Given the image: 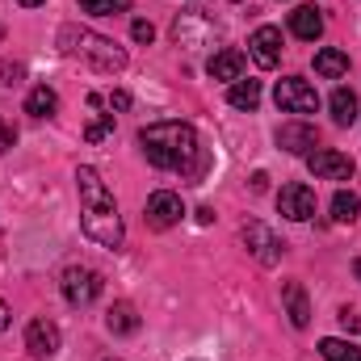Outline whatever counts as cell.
<instances>
[{
    "label": "cell",
    "instance_id": "obj_1",
    "mask_svg": "<svg viewBox=\"0 0 361 361\" xmlns=\"http://www.w3.org/2000/svg\"><path fill=\"white\" fill-rule=\"evenodd\" d=\"M139 147L147 156V164L180 173L185 180H202L210 173V152L202 147L197 130L189 122H152L139 130Z\"/></svg>",
    "mask_w": 361,
    "mask_h": 361
},
{
    "label": "cell",
    "instance_id": "obj_2",
    "mask_svg": "<svg viewBox=\"0 0 361 361\" xmlns=\"http://www.w3.org/2000/svg\"><path fill=\"white\" fill-rule=\"evenodd\" d=\"M76 189H80V223H85V235L101 248H122L126 240V227H122V214H118V202L109 193V185L101 180L97 169L80 164L76 169Z\"/></svg>",
    "mask_w": 361,
    "mask_h": 361
},
{
    "label": "cell",
    "instance_id": "obj_3",
    "mask_svg": "<svg viewBox=\"0 0 361 361\" xmlns=\"http://www.w3.org/2000/svg\"><path fill=\"white\" fill-rule=\"evenodd\" d=\"M59 51H63L68 59L89 63L92 72H122V68H126V51H122L114 38L92 34L85 25H63V30H59Z\"/></svg>",
    "mask_w": 361,
    "mask_h": 361
},
{
    "label": "cell",
    "instance_id": "obj_4",
    "mask_svg": "<svg viewBox=\"0 0 361 361\" xmlns=\"http://www.w3.org/2000/svg\"><path fill=\"white\" fill-rule=\"evenodd\" d=\"M59 290H63V298H68L72 307H92V302L101 298L105 281H101V273L89 269V265H72V269H63V277H59Z\"/></svg>",
    "mask_w": 361,
    "mask_h": 361
},
{
    "label": "cell",
    "instance_id": "obj_5",
    "mask_svg": "<svg viewBox=\"0 0 361 361\" xmlns=\"http://www.w3.org/2000/svg\"><path fill=\"white\" fill-rule=\"evenodd\" d=\"M273 97H277V109L298 114V118L319 109V92H315V85H307L302 76H286V80H277Z\"/></svg>",
    "mask_w": 361,
    "mask_h": 361
},
{
    "label": "cell",
    "instance_id": "obj_6",
    "mask_svg": "<svg viewBox=\"0 0 361 361\" xmlns=\"http://www.w3.org/2000/svg\"><path fill=\"white\" fill-rule=\"evenodd\" d=\"M240 240H244V248H248L261 265H277V261H281V248H286V244L273 235L265 223H257V219L244 223V227H240Z\"/></svg>",
    "mask_w": 361,
    "mask_h": 361
},
{
    "label": "cell",
    "instance_id": "obj_7",
    "mask_svg": "<svg viewBox=\"0 0 361 361\" xmlns=\"http://www.w3.org/2000/svg\"><path fill=\"white\" fill-rule=\"evenodd\" d=\"M277 210H281L290 223H307V219H315V189L302 185V180L281 185V193H277Z\"/></svg>",
    "mask_w": 361,
    "mask_h": 361
},
{
    "label": "cell",
    "instance_id": "obj_8",
    "mask_svg": "<svg viewBox=\"0 0 361 361\" xmlns=\"http://www.w3.org/2000/svg\"><path fill=\"white\" fill-rule=\"evenodd\" d=\"M180 214H185V202H180V193H173V189H156L147 197V227L169 231V227L180 223Z\"/></svg>",
    "mask_w": 361,
    "mask_h": 361
},
{
    "label": "cell",
    "instance_id": "obj_9",
    "mask_svg": "<svg viewBox=\"0 0 361 361\" xmlns=\"http://www.w3.org/2000/svg\"><path fill=\"white\" fill-rule=\"evenodd\" d=\"M307 169L319 180H349L353 177V160H349L345 152H332V147L311 152V156H307Z\"/></svg>",
    "mask_w": 361,
    "mask_h": 361
},
{
    "label": "cell",
    "instance_id": "obj_10",
    "mask_svg": "<svg viewBox=\"0 0 361 361\" xmlns=\"http://www.w3.org/2000/svg\"><path fill=\"white\" fill-rule=\"evenodd\" d=\"M248 55L257 59V68H277L281 63V30L277 25H261L248 38Z\"/></svg>",
    "mask_w": 361,
    "mask_h": 361
},
{
    "label": "cell",
    "instance_id": "obj_11",
    "mask_svg": "<svg viewBox=\"0 0 361 361\" xmlns=\"http://www.w3.org/2000/svg\"><path fill=\"white\" fill-rule=\"evenodd\" d=\"M277 147H286L290 156H311L319 147V130L307 126V122H286L277 130Z\"/></svg>",
    "mask_w": 361,
    "mask_h": 361
},
{
    "label": "cell",
    "instance_id": "obj_12",
    "mask_svg": "<svg viewBox=\"0 0 361 361\" xmlns=\"http://www.w3.org/2000/svg\"><path fill=\"white\" fill-rule=\"evenodd\" d=\"M59 345H63V336H59V328H55L51 319H30V328H25V349H30L34 357H55Z\"/></svg>",
    "mask_w": 361,
    "mask_h": 361
},
{
    "label": "cell",
    "instance_id": "obj_13",
    "mask_svg": "<svg viewBox=\"0 0 361 361\" xmlns=\"http://www.w3.org/2000/svg\"><path fill=\"white\" fill-rule=\"evenodd\" d=\"M206 72H210V80H227V85L244 80V51H235V47L214 51L210 63H206Z\"/></svg>",
    "mask_w": 361,
    "mask_h": 361
},
{
    "label": "cell",
    "instance_id": "obj_14",
    "mask_svg": "<svg viewBox=\"0 0 361 361\" xmlns=\"http://www.w3.org/2000/svg\"><path fill=\"white\" fill-rule=\"evenodd\" d=\"M290 34L302 38V42H315V38L324 34V13H319L315 4H298V8L290 13Z\"/></svg>",
    "mask_w": 361,
    "mask_h": 361
},
{
    "label": "cell",
    "instance_id": "obj_15",
    "mask_svg": "<svg viewBox=\"0 0 361 361\" xmlns=\"http://www.w3.org/2000/svg\"><path fill=\"white\" fill-rule=\"evenodd\" d=\"M281 298H286V315H290V324H294V328H307V324H311L307 290H302L298 281H286V286H281Z\"/></svg>",
    "mask_w": 361,
    "mask_h": 361
},
{
    "label": "cell",
    "instance_id": "obj_16",
    "mask_svg": "<svg viewBox=\"0 0 361 361\" xmlns=\"http://www.w3.org/2000/svg\"><path fill=\"white\" fill-rule=\"evenodd\" d=\"M105 328H109L114 336H130V332L139 328V311H135L130 302H114L109 315H105Z\"/></svg>",
    "mask_w": 361,
    "mask_h": 361
},
{
    "label": "cell",
    "instance_id": "obj_17",
    "mask_svg": "<svg viewBox=\"0 0 361 361\" xmlns=\"http://www.w3.org/2000/svg\"><path fill=\"white\" fill-rule=\"evenodd\" d=\"M328 109H332L336 126H353V122H357V92L353 89H336L332 92V101H328Z\"/></svg>",
    "mask_w": 361,
    "mask_h": 361
},
{
    "label": "cell",
    "instance_id": "obj_18",
    "mask_svg": "<svg viewBox=\"0 0 361 361\" xmlns=\"http://www.w3.org/2000/svg\"><path fill=\"white\" fill-rule=\"evenodd\" d=\"M315 72H319V76H328V80H336V76H345V72H349V55H345V51H336V47H324V51L315 55Z\"/></svg>",
    "mask_w": 361,
    "mask_h": 361
},
{
    "label": "cell",
    "instance_id": "obj_19",
    "mask_svg": "<svg viewBox=\"0 0 361 361\" xmlns=\"http://www.w3.org/2000/svg\"><path fill=\"white\" fill-rule=\"evenodd\" d=\"M55 109H59V97H55V89H47V85L30 89V97H25V114H30V118H51Z\"/></svg>",
    "mask_w": 361,
    "mask_h": 361
},
{
    "label": "cell",
    "instance_id": "obj_20",
    "mask_svg": "<svg viewBox=\"0 0 361 361\" xmlns=\"http://www.w3.org/2000/svg\"><path fill=\"white\" fill-rule=\"evenodd\" d=\"M319 357H324V361H361V349L353 345V341L324 336V341H319Z\"/></svg>",
    "mask_w": 361,
    "mask_h": 361
},
{
    "label": "cell",
    "instance_id": "obj_21",
    "mask_svg": "<svg viewBox=\"0 0 361 361\" xmlns=\"http://www.w3.org/2000/svg\"><path fill=\"white\" fill-rule=\"evenodd\" d=\"M227 101H231L235 109H248V114H252V109L261 105V80H235L231 92H227Z\"/></svg>",
    "mask_w": 361,
    "mask_h": 361
},
{
    "label": "cell",
    "instance_id": "obj_22",
    "mask_svg": "<svg viewBox=\"0 0 361 361\" xmlns=\"http://www.w3.org/2000/svg\"><path fill=\"white\" fill-rule=\"evenodd\" d=\"M357 214H361V197L349 193V189H341V193L332 197V219H336V223H357Z\"/></svg>",
    "mask_w": 361,
    "mask_h": 361
},
{
    "label": "cell",
    "instance_id": "obj_23",
    "mask_svg": "<svg viewBox=\"0 0 361 361\" xmlns=\"http://www.w3.org/2000/svg\"><path fill=\"white\" fill-rule=\"evenodd\" d=\"M80 8L92 17H114V13H126L130 0H80Z\"/></svg>",
    "mask_w": 361,
    "mask_h": 361
},
{
    "label": "cell",
    "instance_id": "obj_24",
    "mask_svg": "<svg viewBox=\"0 0 361 361\" xmlns=\"http://www.w3.org/2000/svg\"><path fill=\"white\" fill-rule=\"evenodd\" d=\"M114 135V114H101V118H92L89 126H85V139L89 143H101V139H109Z\"/></svg>",
    "mask_w": 361,
    "mask_h": 361
},
{
    "label": "cell",
    "instance_id": "obj_25",
    "mask_svg": "<svg viewBox=\"0 0 361 361\" xmlns=\"http://www.w3.org/2000/svg\"><path fill=\"white\" fill-rule=\"evenodd\" d=\"M130 34H135V42H152V38H156V25H152V21H143V17H139V21H135V25H130Z\"/></svg>",
    "mask_w": 361,
    "mask_h": 361
},
{
    "label": "cell",
    "instance_id": "obj_26",
    "mask_svg": "<svg viewBox=\"0 0 361 361\" xmlns=\"http://www.w3.org/2000/svg\"><path fill=\"white\" fill-rule=\"evenodd\" d=\"M21 72H25L21 63H0V80H4V85H17V80H21Z\"/></svg>",
    "mask_w": 361,
    "mask_h": 361
},
{
    "label": "cell",
    "instance_id": "obj_27",
    "mask_svg": "<svg viewBox=\"0 0 361 361\" xmlns=\"http://www.w3.org/2000/svg\"><path fill=\"white\" fill-rule=\"evenodd\" d=\"M13 139H17V130H13V126H8V122L0 118V156H4L8 147H13Z\"/></svg>",
    "mask_w": 361,
    "mask_h": 361
},
{
    "label": "cell",
    "instance_id": "obj_28",
    "mask_svg": "<svg viewBox=\"0 0 361 361\" xmlns=\"http://www.w3.org/2000/svg\"><path fill=\"white\" fill-rule=\"evenodd\" d=\"M126 105H130V92H109V109H126Z\"/></svg>",
    "mask_w": 361,
    "mask_h": 361
},
{
    "label": "cell",
    "instance_id": "obj_29",
    "mask_svg": "<svg viewBox=\"0 0 361 361\" xmlns=\"http://www.w3.org/2000/svg\"><path fill=\"white\" fill-rule=\"evenodd\" d=\"M341 324H345V328H349V332H357V315H353V311H349V307H345V311H341Z\"/></svg>",
    "mask_w": 361,
    "mask_h": 361
},
{
    "label": "cell",
    "instance_id": "obj_30",
    "mask_svg": "<svg viewBox=\"0 0 361 361\" xmlns=\"http://www.w3.org/2000/svg\"><path fill=\"white\" fill-rule=\"evenodd\" d=\"M265 185H269V177H265V173H257V177H252V193H265Z\"/></svg>",
    "mask_w": 361,
    "mask_h": 361
},
{
    "label": "cell",
    "instance_id": "obj_31",
    "mask_svg": "<svg viewBox=\"0 0 361 361\" xmlns=\"http://www.w3.org/2000/svg\"><path fill=\"white\" fill-rule=\"evenodd\" d=\"M4 328H8V307L0 302V332H4Z\"/></svg>",
    "mask_w": 361,
    "mask_h": 361
},
{
    "label": "cell",
    "instance_id": "obj_32",
    "mask_svg": "<svg viewBox=\"0 0 361 361\" xmlns=\"http://www.w3.org/2000/svg\"><path fill=\"white\" fill-rule=\"evenodd\" d=\"M21 8H38V4H47V0H17Z\"/></svg>",
    "mask_w": 361,
    "mask_h": 361
},
{
    "label": "cell",
    "instance_id": "obj_33",
    "mask_svg": "<svg viewBox=\"0 0 361 361\" xmlns=\"http://www.w3.org/2000/svg\"><path fill=\"white\" fill-rule=\"evenodd\" d=\"M353 273H357V281H361V257H357V261H353Z\"/></svg>",
    "mask_w": 361,
    "mask_h": 361
},
{
    "label": "cell",
    "instance_id": "obj_34",
    "mask_svg": "<svg viewBox=\"0 0 361 361\" xmlns=\"http://www.w3.org/2000/svg\"><path fill=\"white\" fill-rule=\"evenodd\" d=\"M0 38H4V25H0Z\"/></svg>",
    "mask_w": 361,
    "mask_h": 361
}]
</instances>
